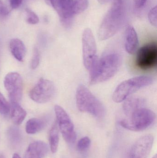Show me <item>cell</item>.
<instances>
[{
	"label": "cell",
	"mask_w": 157,
	"mask_h": 158,
	"mask_svg": "<svg viewBox=\"0 0 157 158\" xmlns=\"http://www.w3.org/2000/svg\"><path fill=\"white\" fill-rule=\"evenodd\" d=\"M49 142L52 153H56L58 149L59 143V127L56 121L53 123L50 130Z\"/></svg>",
	"instance_id": "19"
},
{
	"label": "cell",
	"mask_w": 157,
	"mask_h": 158,
	"mask_svg": "<svg viewBox=\"0 0 157 158\" xmlns=\"http://www.w3.org/2000/svg\"><path fill=\"white\" fill-rule=\"evenodd\" d=\"M97 1L101 4H104L108 3L110 0H97Z\"/></svg>",
	"instance_id": "30"
},
{
	"label": "cell",
	"mask_w": 157,
	"mask_h": 158,
	"mask_svg": "<svg viewBox=\"0 0 157 158\" xmlns=\"http://www.w3.org/2000/svg\"><path fill=\"white\" fill-rule=\"evenodd\" d=\"M47 123L45 119L32 118L26 123V132L28 134H35L44 129Z\"/></svg>",
	"instance_id": "18"
},
{
	"label": "cell",
	"mask_w": 157,
	"mask_h": 158,
	"mask_svg": "<svg viewBox=\"0 0 157 158\" xmlns=\"http://www.w3.org/2000/svg\"><path fill=\"white\" fill-rule=\"evenodd\" d=\"M10 6L13 9H16L20 6L23 0H8Z\"/></svg>",
	"instance_id": "28"
},
{
	"label": "cell",
	"mask_w": 157,
	"mask_h": 158,
	"mask_svg": "<svg viewBox=\"0 0 157 158\" xmlns=\"http://www.w3.org/2000/svg\"><path fill=\"white\" fill-rule=\"evenodd\" d=\"M49 152V147L41 141H34L29 145L24 158H44Z\"/></svg>",
	"instance_id": "13"
},
{
	"label": "cell",
	"mask_w": 157,
	"mask_h": 158,
	"mask_svg": "<svg viewBox=\"0 0 157 158\" xmlns=\"http://www.w3.org/2000/svg\"><path fill=\"white\" fill-rule=\"evenodd\" d=\"M57 124L62 135L66 143L73 144L76 140V134L73 124L66 111L62 107L54 106Z\"/></svg>",
	"instance_id": "8"
},
{
	"label": "cell",
	"mask_w": 157,
	"mask_h": 158,
	"mask_svg": "<svg viewBox=\"0 0 157 158\" xmlns=\"http://www.w3.org/2000/svg\"><path fill=\"white\" fill-rule=\"evenodd\" d=\"M90 143L91 142L89 137L88 136L83 137L77 143V149L80 152L85 151L90 146Z\"/></svg>",
	"instance_id": "24"
},
{
	"label": "cell",
	"mask_w": 157,
	"mask_h": 158,
	"mask_svg": "<svg viewBox=\"0 0 157 158\" xmlns=\"http://www.w3.org/2000/svg\"><path fill=\"white\" fill-rule=\"evenodd\" d=\"M124 15L123 1L114 0L99 29L98 36L99 40H105L114 36L123 24Z\"/></svg>",
	"instance_id": "2"
},
{
	"label": "cell",
	"mask_w": 157,
	"mask_h": 158,
	"mask_svg": "<svg viewBox=\"0 0 157 158\" xmlns=\"http://www.w3.org/2000/svg\"><path fill=\"white\" fill-rule=\"evenodd\" d=\"M40 62V54L37 48H35L33 51V56L30 63L31 69H35L38 67Z\"/></svg>",
	"instance_id": "23"
},
{
	"label": "cell",
	"mask_w": 157,
	"mask_h": 158,
	"mask_svg": "<svg viewBox=\"0 0 157 158\" xmlns=\"http://www.w3.org/2000/svg\"><path fill=\"white\" fill-rule=\"evenodd\" d=\"M88 0H74L73 5V13L74 16L81 14L88 7Z\"/></svg>",
	"instance_id": "20"
},
{
	"label": "cell",
	"mask_w": 157,
	"mask_h": 158,
	"mask_svg": "<svg viewBox=\"0 0 157 158\" xmlns=\"http://www.w3.org/2000/svg\"><path fill=\"white\" fill-rule=\"evenodd\" d=\"M76 103L82 112L89 113L98 118L104 116V106L84 85H79L77 90Z\"/></svg>",
	"instance_id": "3"
},
{
	"label": "cell",
	"mask_w": 157,
	"mask_h": 158,
	"mask_svg": "<svg viewBox=\"0 0 157 158\" xmlns=\"http://www.w3.org/2000/svg\"><path fill=\"white\" fill-rule=\"evenodd\" d=\"M9 47L14 57L19 62H23L26 52L24 43L18 39H12L9 43Z\"/></svg>",
	"instance_id": "15"
},
{
	"label": "cell",
	"mask_w": 157,
	"mask_h": 158,
	"mask_svg": "<svg viewBox=\"0 0 157 158\" xmlns=\"http://www.w3.org/2000/svg\"><path fill=\"white\" fill-rule=\"evenodd\" d=\"M123 104V110L125 116L139 109L144 107L145 101L143 98L138 97H132L126 98Z\"/></svg>",
	"instance_id": "16"
},
{
	"label": "cell",
	"mask_w": 157,
	"mask_h": 158,
	"mask_svg": "<svg viewBox=\"0 0 157 158\" xmlns=\"http://www.w3.org/2000/svg\"><path fill=\"white\" fill-rule=\"evenodd\" d=\"M157 158V155H155V156H154V157H153V158Z\"/></svg>",
	"instance_id": "32"
},
{
	"label": "cell",
	"mask_w": 157,
	"mask_h": 158,
	"mask_svg": "<svg viewBox=\"0 0 157 158\" xmlns=\"http://www.w3.org/2000/svg\"><path fill=\"white\" fill-rule=\"evenodd\" d=\"M10 111L11 119L15 125L21 124L27 115L26 110L20 106L19 103H11Z\"/></svg>",
	"instance_id": "17"
},
{
	"label": "cell",
	"mask_w": 157,
	"mask_h": 158,
	"mask_svg": "<svg viewBox=\"0 0 157 158\" xmlns=\"http://www.w3.org/2000/svg\"><path fill=\"white\" fill-rule=\"evenodd\" d=\"M4 85L9 95L11 103L21 101L23 95V80L17 72H11L5 77Z\"/></svg>",
	"instance_id": "10"
},
{
	"label": "cell",
	"mask_w": 157,
	"mask_h": 158,
	"mask_svg": "<svg viewBox=\"0 0 157 158\" xmlns=\"http://www.w3.org/2000/svg\"><path fill=\"white\" fill-rule=\"evenodd\" d=\"M60 17L62 24L65 27L72 25L74 15L73 13L74 0H48Z\"/></svg>",
	"instance_id": "11"
},
{
	"label": "cell",
	"mask_w": 157,
	"mask_h": 158,
	"mask_svg": "<svg viewBox=\"0 0 157 158\" xmlns=\"http://www.w3.org/2000/svg\"><path fill=\"white\" fill-rule=\"evenodd\" d=\"M25 12H26V20L28 23L31 25H35L39 22V18L34 12L29 8H26Z\"/></svg>",
	"instance_id": "22"
},
{
	"label": "cell",
	"mask_w": 157,
	"mask_h": 158,
	"mask_svg": "<svg viewBox=\"0 0 157 158\" xmlns=\"http://www.w3.org/2000/svg\"><path fill=\"white\" fill-rule=\"evenodd\" d=\"M0 158H5L3 156H0Z\"/></svg>",
	"instance_id": "33"
},
{
	"label": "cell",
	"mask_w": 157,
	"mask_h": 158,
	"mask_svg": "<svg viewBox=\"0 0 157 158\" xmlns=\"http://www.w3.org/2000/svg\"><path fill=\"white\" fill-rule=\"evenodd\" d=\"M82 48L84 65L86 69L89 70L97 57L95 37L92 31L88 28H87L83 31Z\"/></svg>",
	"instance_id": "9"
},
{
	"label": "cell",
	"mask_w": 157,
	"mask_h": 158,
	"mask_svg": "<svg viewBox=\"0 0 157 158\" xmlns=\"http://www.w3.org/2000/svg\"><path fill=\"white\" fill-rule=\"evenodd\" d=\"M154 138L151 135L140 137L130 149L129 158H147L151 152Z\"/></svg>",
	"instance_id": "12"
},
{
	"label": "cell",
	"mask_w": 157,
	"mask_h": 158,
	"mask_svg": "<svg viewBox=\"0 0 157 158\" xmlns=\"http://www.w3.org/2000/svg\"><path fill=\"white\" fill-rule=\"evenodd\" d=\"M147 0H134L135 6L137 8H141L145 5Z\"/></svg>",
	"instance_id": "29"
},
{
	"label": "cell",
	"mask_w": 157,
	"mask_h": 158,
	"mask_svg": "<svg viewBox=\"0 0 157 158\" xmlns=\"http://www.w3.org/2000/svg\"><path fill=\"white\" fill-rule=\"evenodd\" d=\"M55 93L54 84L49 80L41 78L29 92V96L33 101L43 104L52 99Z\"/></svg>",
	"instance_id": "7"
},
{
	"label": "cell",
	"mask_w": 157,
	"mask_h": 158,
	"mask_svg": "<svg viewBox=\"0 0 157 158\" xmlns=\"http://www.w3.org/2000/svg\"><path fill=\"white\" fill-rule=\"evenodd\" d=\"M121 57L117 53H110L100 59L96 58L90 71V84H96L111 78L120 65Z\"/></svg>",
	"instance_id": "1"
},
{
	"label": "cell",
	"mask_w": 157,
	"mask_h": 158,
	"mask_svg": "<svg viewBox=\"0 0 157 158\" xmlns=\"http://www.w3.org/2000/svg\"><path fill=\"white\" fill-rule=\"evenodd\" d=\"M155 114L148 109L142 108L122 119L120 124L123 128L134 131H140L149 128L155 122Z\"/></svg>",
	"instance_id": "4"
},
{
	"label": "cell",
	"mask_w": 157,
	"mask_h": 158,
	"mask_svg": "<svg viewBox=\"0 0 157 158\" xmlns=\"http://www.w3.org/2000/svg\"><path fill=\"white\" fill-rule=\"evenodd\" d=\"M153 79L149 76H140L126 80L120 84L114 91L112 99L116 103L125 100L135 92L153 83Z\"/></svg>",
	"instance_id": "5"
},
{
	"label": "cell",
	"mask_w": 157,
	"mask_h": 158,
	"mask_svg": "<svg viewBox=\"0 0 157 158\" xmlns=\"http://www.w3.org/2000/svg\"><path fill=\"white\" fill-rule=\"evenodd\" d=\"M148 20L152 26H157V6L153 7L148 14Z\"/></svg>",
	"instance_id": "25"
},
{
	"label": "cell",
	"mask_w": 157,
	"mask_h": 158,
	"mask_svg": "<svg viewBox=\"0 0 157 158\" xmlns=\"http://www.w3.org/2000/svg\"><path fill=\"white\" fill-rule=\"evenodd\" d=\"M9 136L12 141H18L20 138V134L19 131L16 127H12L9 131Z\"/></svg>",
	"instance_id": "27"
},
{
	"label": "cell",
	"mask_w": 157,
	"mask_h": 158,
	"mask_svg": "<svg viewBox=\"0 0 157 158\" xmlns=\"http://www.w3.org/2000/svg\"><path fill=\"white\" fill-rule=\"evenodd\" d=\"M12 158H21V157H20L19 155H18L17 154H14L13 155Z\"/></svg>",
	"instance_id": "31"
},
{
	"label": "cell",
	"mask_w": 157,
	"mask_h": 158,
	"mask_svg": "<svg viewBox=\"0 0 157 158\" xmlns=\"http://www.w3.org/2000/svg\"><path fill=\"white\" fill-rule=\"evenodd\" d=\"M10 105L2 94L0 92V113L6 115L10 112Z\"/></svg>",
	"instance_id": "21"
},
{
	"label": "cell",
	"mask_w": 157,
	"mask_h": 158,
	"mask_svg": "<svg viewBox=\"0 0 157 158\" xmlns=\"http://www.w3.org/2000/svg\"><path fill=\"white\" fill-rule=\"evenodd\" d=\"M139 41L137 33L134 28L129 25L125 32V47L127 52L130 54L134 53L138 47Z\"/></svg>",
	"instance_id": "14"
},
{
	"label": "cell",
	"mask_w": 157,
	"mask_h": 158,
	"mask_svg": "<svg viewBox=\"0 0 157 158\" xmlns=\"http://www.w3.org/2000/svg\"><path fill=\"white\" fill-rule=\"evenodd\" d=\"M9 15V11L7 6L0 0V21L4 20Z\"/></svg>",
	"instance_id": "26"
},
{
	"label": "cell",
	"mask_w": 157,
	"mask_h": 158,
	"mask_svg": "<svg viewBox=\"0 0 157 158\" xmlns=\"http://www.w3.org/2000/svg\"><path fill=\"white\" fill-rule=\"evenodd\" d=\"M157 64L156 43L147 44L139 49L135 58V65L139 69L150 70L155 68Z\"/></svg>",
	"instance_id": "6"
}]
</instances>
